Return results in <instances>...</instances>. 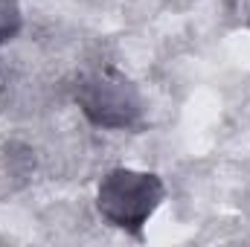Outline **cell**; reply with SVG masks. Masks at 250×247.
Wrapping results in <instances>:
<instances>
[{
    "mask_svg": "<svg viewBox=\"0 0 250 247\" xmlns=\"http://www.w3.org/2000/svg\"><path fill=\"white\" fill-rule=\"evenodd\" d=\"M160 201H163L160 178L134 169H117L105 175L96 195L102 218H108L114 227L123 230H140Z\"/></svg>",
    "mask_w": 250,
    "mask_h": 247,
    "instance_id": "1",
    "label": "cell"
},
{
    "mask_svg": "<svg viewBox=\"0 0 250 247\" xmlns=\"http://www.w3.org/2000/svg\"><path fill=\"white\" fill-rule=\"evenodd\" d=\"M76 102L84 117L102 128H134L143 117V99L131 79L117 70H99L76 87Z\"/></svg>",
    "mask_w": 250,
    "mask_h": 247,
    "instance_id": "2",
    "label": "cell"
},
{
    "mask_svg": "<svg viewBox=\"0 0 250 247\" xmlns=\"http://www.w3.org/2000/svg\"><path fill=\"white\" fill-rule=\"evenodd\" d=\"M18 29V6L15 0H0V41Z\"/></svg>",
    "mask_w": 250,
    "mask_h": 247,
    "instance_id": "3",
    "label": "cell"
}]
</instances>
